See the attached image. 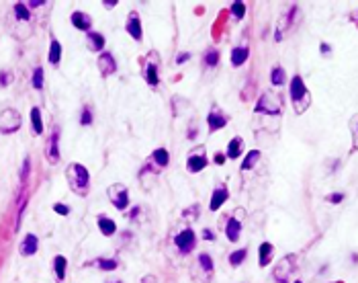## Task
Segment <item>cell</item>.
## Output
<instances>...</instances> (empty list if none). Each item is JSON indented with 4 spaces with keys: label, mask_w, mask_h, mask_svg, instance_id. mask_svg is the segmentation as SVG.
<instances>
[{
    "label": "cell",
    "mask_w": 358,
    "mask_h": 283,
    "mask_svg": "<svg viewBox=\"0 0 358 283\" xmlns=\"http://www.w3.org/2000/svg\"><path fill=\"white\" fill-rule=\"evenodd\" d=\"M328 199H330L332 203H340V201L344 199V195H342V193H332V195H330Z\"/></svg>",
    "instance_id": "38"
},
{
    "label": "cell",
    "mask_w": 358,
    "mask_h": 283,
    "mask_svg": "<svg viewBox=\"0 0 358 283\" xmlns=\"http://www.w3.org/2000/svg\"><path fill=\"white\" fill-rule=\"evenodd\" d=\"M293 269H295V261H293V257H285L283 261H279V265H276V269H274V279H276V281H281V283H285V281H286V277H291Z\"/></svg>",
    "instance_id": "10"
},
{
    "label": "cell",
    "mask_w": 358,
    "mask_h": 283,
    "mask_svg": "<svg viewBox=\"0 0 358 283\" xmlns=\"http://www.w3.org/2000/svg\"><path fill=\"white\" fill-rule=\"evenodd\" d=\"M152 160H154L158 166H168V162H170V154H168V150H164V148H158V150L152 152Z\"/></svg>",
    "instance_id": "24"
},
{
    "label": "cell",
    "mask_w": 358,
    "mask_h": 283,
    "mask_svg": "<svg viewBox=\"0 0 358 283\" xmlns=\"http://www.w3.org/2000/svg\"><path fill=\"white\" fill-rule=\"evenodd\" d=\"M109 199L113 201V206L117 209H127L129 206V195H127V187L125 185H111L109 187Z\"/></svg>",
    "instance_id": "4"
},
{
    "label": "cell",
    "mask_w": 358,
    "mask_h": 283,
    "mask_svg": "<svg viewBox=\"0 0 358 283\" xmlns=\"http://www.w3.org/2000/svg\"><path fill=\"white\" fill-rule=\"evenodd\" d=\"M295 283H301V281H295Z\"/></svg>",
    "instance_id": "45"
},
{
    "label": "cell",
    "mask_w": 358,
    "mask_h": 283,
    "mask_svg": "<svg viewBox=\"0 0 358 283\" xmlns=\"http://www.w3.org/2000/svg\"><path fill=\"white\" fill-rule=\"evenodd\" d=\"M31 82H33V86H35V88H41L43 86V70H41V68H35V74H33V80Z\"/></svg>",
    "instance_id": "35"
},
{
    "label": "cell",
    "mask_w": 358,
    "mask_h": 283,
    "mask_svg": "<svg viewBox=\"0 0 358 283\" xmlns=\"http://www.w3.org/2000/svg\"><path fill=\"white\" fill-rule=\"evenodd\" d=\"M90 23L92 21H90V17L86 13H80V10H78V13L72 15V25L76 29H80V31H88L90 29Z\"/></svg>",
    "instance_id": "18"
},
{
    "label": "cell",
    "mask_w": 358,
    "mask_h": 283,
    "mask_svg": "<svg viewBox=\"0 0 358 283\" xmlns=\"http://www.w3.org/2000/svg\"><path fill=\"white\" fill-rule=\"evenodd\" d=\"M53 265H55V275H57V279H64L66 277V257H62V255H57L55 257V261H53Z\"/></svg>",
    "instance_id": "28"
},
{
    "label": "cell",
    "mask_w": 358,
    "mask_h": 283,
    "mask_svg": "<svg viewBox=\"0 0 358 283\" xmlns=\"http://www.w3.org/2000/svg\"><path fill=\"white\" fill-rule=\"evenodd\" d=\"M189 58H191V55H189V53H180V55H178V58H176V64H182V62H187Z\"/></svg>",
    "instance_id": "40"
},
{
    "label": "cell",
    "mask_w": 358,
    "mask_h": 283,
    "mask_svg": "<svg viewBox=\"0 0 358 283\" xmlns=\"http://www.w3.org/2000/svg\"><path fill=\"white\" fill-rule=\"evenodd\" d=\"M334 283H342V281H334Z\"/></svg>",
    "instance_id": "44"
},
{
    "label": "cell",
    "mask_w": 358,
    "mask_h": 283,
    "mask_svg": "<svg viewBox=\"0 0 358 283\" xmlns=\"http://www.w3.org/2000/svg\"><path fill=\"white\" fill-rule=\"evenodd\" d=\"M174 244H176V248L182 255H189L194 248V244H197V236H194V232L191 228H187V230H182L174 238Z\"/></svg>",
    "instance_id": "6"
},
{
    "label": "cell",
    "mask_w": 358,
    "mask_h": 283,
    "mask_svg": "<svg viewBox=\"0 0 358 283\" xmlns=\"http://www.w3.org/2000/svg\"><path fill=\"white\" fill-rule=\"evenodd\" d=\"M217 62H219V51L217 50H209L205 53V64L207 66H215Z\"/></svg>",
    "instance_id": "34"
},
{
    "label": "cell",
    "mask_w": 358,
    "mask_h": 283,
    "mask_svg": "<svg viewBox=\"0 0 358 283\" xmlns=\"http://www.w3.org/2000/svg\"><path fill=\"white\" fill-rule=\"evenodd\" d=\"M98 228H100V232L105 236H113L115 232H117V224H115L111 218H107V216H100L98 218Z\"/></svg>",
    "instance_id": "19"
},
{
    "label": "cell",
    "mask_w": 358,
    "mask_h": 283,
    "mask_svg": "<svg viewBox=\"0 0 358 283\" xmlns=\"http://www.w3.org/2000/svg\"><path fill=\"white\" fill-rule=\"evenodd\" d=\"M248 55H250V50H248V48H244V45H241V48H236V50L232 51V64H234L236 68L241 66V64L248 60Z\"/></svg>",
    "instance_id": "20"
},
{
    "label": "cell",
    "mask_w": 358,
    "mask_h": 283,
    "mask_svg": "<svg viewBox=\"0 0 358 283\" xmlns=\"http://www.w3.org/2000/svg\"><path fill=\"white\" fill-rule=\"evenodd\" d=\"M15 17H17L19 21H29V19H31V13H29L27 4L17 2V4H15Z\"/></svg>",
    "instance_id": "29"
},
{
    "label": "cell",
    "mask_w": 358,
    "mask_h": 283,
    "mask_svg": "<svg viewBox=\"0 0 358 283\" xmlns=\"http://www.w3.org/2000/svg\"><path fill=\"white\" fill-rule=\"evenodd\" d=\"M285 82H286V74H285L283 68H281V66L272 68V84L281 86V84H285Z\"/></svg>",
    "instance_id": "30"
},
{
    "label": "cell",
    "mask_w": 358,
    "mask_h": 283,
    "mask_svg": "<svg viewBox=\"0 0 358 283\" xmlns=\"http://www.w3.org/2000/svg\"><path fill=\"white\" fill-rule=\"evenodd\" d=\"M203 238H207V240H215V234H213L211 230H205V232H203Z\"/></svg>",
    "instance_id": "39"
},
{
    "label": "cell",
    "mask_w": 358,
    "mask_h": 283,
    "mask_svg": "<svg viewBox=\"0 0 358 283\" xmlns=\"http://www.w3.org/2000/svg\"><path fill=\"white\" fill-rule=\"evenodd\" d=\"M291 101H293V107L297 113H305L307 107L311 105V95L301 76H295L291 80Z\"/></svg>",
    "instance_id": "1"
},
{
    "label": "cell",
    "mask_w": 358,
    "mask_h": 283,
    "mask_svg": "<svg viewBox=\"0 0 358 283\" xmlns=\"http://www.w3.org/2000/svg\"><path fill=\"white\" fill-rule=\"evenodd\" d=\"M98 70L102 76H111L115 70H117V64H115V58L111 53H102L98 58Z\"/></svg>",
    "instance_id": "15"
},
{
    "label": "cell",
    "mask_w": 358,
    "mask_h": 283,
    "mask_svg": "<svg viewBox=\"0 0 358 283\" xmlns=\"http://www.w3.org/2000/svg\"><path fill=\"white\" fill-rule=\"evenodd\" d=\"M53 209H55L57 213H60V216H68V213H70V207L64 206V203H55Z\"/></svg>",
    "instance_id": "36"
},
{
    "label": "cell",
    "mask_w": 358,
    "mask_h": 283,
    "mask_svg": "<svg viewBox=\"0 0 358 283\" xmlns=\"http://www.w3.org/2000/svg\"><path fill=\"white\" fill-rule=\"evenodd\" d=\"M80 121H82L84 126H88V123L92 121V115H90V111H88V109H84V111H82V117H80Z\"/></svg>",
    "instance_id": "37"
},
{
    "label": "cell",
    "mask_w": 358,
    "mask_h": 283,
    "mask_svg": "<svg viewBox=\"0 0 358 283\" xmlns=\"http://www.w3.org/2000/svg\"><path fill=\"white\" fill-rule=\"evenodd\" d=\"M241 154V138H234L227 146V158H238Z\"/></svg>",
    "instance_id": "26"
},
{
    "label": "cell",
    "mask_w": 358,
    "mask_h": 283,
    "mask_svg": "<svg viewBox=\"0 0 358 283\" xmlns=\"http://www.w3.org/2000/svg\"><path fill=\"white\" fill-rule=\"evenodd\" d=\"M143 78L149 86H156L160 76H158V53L152 51L149 53V58L145 60V66H143Z\"/></svg>",
    "instance_id": "7"
},
{
    "label": "cell",
    "mask_w": 358,
    "mask_h": 283,
    "mask_svg": "<svg viewBox=\"0 0 358 283\" xmlns=\"http://www.w3.org/2000/svg\"><path fill=\"white\" fill-rule=\"evenodd\" d=\"M19 126H21V117H19L17 111L6 109V111L0 113V129H2L4 133H10V131L19 129Z\"/></svg>",
    "instance_id": "8"
},
{
    "label": "cell",
    "mask_w": 358,
    "mask_h": 283,
    "mask_svg": "<svg viewBox=\"0 0 358 283\" xmlns=\"http://www.w3.org/2000/svg\"><path fill=\"white\" fill-rule=\"evenodd\" d=\"M31 128L37 135L43 131V121H41V111L39 109H31Z\"/></svg>",
    "instance_id": "25"
},
{
    "label": "cell",
    "mask_w": 358,
    "mask_h": 283,
    "mask_svg": "<svg viewBox=\"0 0 358 283\" xmlns=\"http://www.w3.org/2000/svg\"><path fill=\"white\" fill-rule=\"evenodd\" d=\"M207 123H209L211 131H217V129H223L227 126V117L219 109H211L209 117H207Z\"/></svg>",
    "instance_id": "11"
},
{
    "label": "cell",
    "mask_w": 358,
    "mask_h": 283,
    "mask_svg": "<svg viewBox=\"0 0 358 283\" xmlns=\"http://www.w3.org/2000/svg\"><path fill=\"white\" fill-rule=\"evenodd\" d=\"M332 50H330V45L328 43H321V53H330Z\"/></svg>",
    "instance_id": "43"
},
{
    "label": "cell",
    "mask_w": 358,
    "mask_h": 283,
    "mask_svg": "<svg viewBox=\"0 0 358 283\" xmlns=\"http://www.w3.org/2000/svg\"><path fill=\"white\" fill-rule=\"evenodd\" d=\"M60 58H62V45H60V41H57V39H53L51 45H49V64L57 66V64H60Z\"/></svg>",
    "instance_id": "23"
},
{
    "label": "cell",
    "mask_w": 358,
    "mask_h": 283,
    "mask_svg": "<svg viewBox=\"0 0 358 283\" xmlns=\"http://www.w3.org/2000/svg\"><path fill=\"white\" fill-rule=\"evenodd\" d=\"M246 257H248V251H246V248H239V251L229 255V263H232V267H239L241 263L246 261Z\"/></svg>",
    "instance_id": "27"
},
{
    "label": "cell",
    "mask_w": 358,
    "mask_h": 283,
    "mask_svg": "<svg viewBox=\"0 0 358 283\" xmlns=\"http://www.w3.org/2000/svg\"><path fill=\"white\" fill-rule=\"evenodd\" d=\"M258 160H260V150H250L248 156L244 158V162H241V171H250V168L256 166Z\"/></svg>",
    "instance_id": "22"
},
{
    "label": "cell",
    "mask_w": 358,
    "mask_h": 283,
    "mask_svg": "<svg viewBox=\"0 0 358 283\" xmlns=\"http://www.w3.org/2000/svg\"><path fill=\"white\" fill-rule=\"evenodd\" d=\"M272 253H274L272 244H270V242H262V244L258 246V265H260V267H266V265L272 261Z\"/></svg>",
    "instance_id": "17"
},
{
    "label": "cell",
    "mask_w": 358,
    "mask_h": 283,
    "mask_svg": "<svg viewBox=\"0 0 358 283\" xmlns=\"http://www.w3.org/2000/svg\"><path fill=\"white\" fill-rule=\"evenodd\" d=\"M127 33L137 41L142 39V21H140V15L137 13H129V19H127Z\"/></svg>",
    "instance_id": "13"
},
{
    "label": "cell",
    "mask_w": 358,
    "mask_h": 283,
    "mask_svg": "<svg viewBox=\"0 0 358 283\" xmlns=\"http://www.w3.org/2000/svg\"><path fill=\"white\" fill-rule=\"evenodd\" d=\"M88 48L92 51L102 50V48H105V37L98 35V33H95V31H88Z\"/></svg>",
    "instance_id": "21"
},
{
    "label": "cell",
    "mask_w": 358,
    "mask_h": 283,
    "mask_svg": "<svg viewBox=\"0 0 358 283\" xmlns=\"http://www.w3.org/2000/svg\"><path fill=\"white\" fill-rule=\"evenodd\" d=\"M209 164V160H207V152H205V148L201 146V148H197L194 152H191V156H189V160H187V171L189 173H201L203 168Z\"/></svg>",
    "instance_id": "5"
},
{
    "label": "cell",
    "mask_w": 358,
    "mask_h": 283,
    "mask_svg": "<svg viewBox=\"0 0 358 283\" xmlns=\"http://www.w3.org/2000/svg\"><path fill=\"white\" fill-rule=\"evenodd\" d=\"M37 248H39L37 236L35 234H27L25 240H23V244H21V255L23 257H33V255L37 253Z\"/></svg>",
    "instance_id": "14"
},
{
    "label": "cell",
    "mask_w": 358,
    "mask_h": 283,
    "mask_svg": "<svg viewBox=\"0 0 358 283\" xmlns=\"http://www.w3.org/2000/svg\"><path fill=\"white\" fill-rule=\"evenodd\" d=\"M256 113H268V115H279L281 113V101L270 93H264L256 105Z\"/></svg>",
    "instance_id": "3"
},
{
    "label": "cell",
    "mask_w": 358,
    "mask_h": 283,
    "mask_svg": "<svg viewBox=\"0 0 358 283\" xmlns=\"http://www.w3.org/2000/svg\"><path fill=\"white\" fill-rule=\"evenodd\" d=\"M48 156H49V160H53V162L60 158V154H57V133L51 135V142L48 144Z\"/></svg>",
    "instance_id": "31"
},
{
    "label": "cell",
    "mask_w": 358,
    "mask_h": 283,
    "mask_svg": "<svg viewBox=\"0 0 358 283\" xmlns=\"http://www.w3.org/2000/svg\"><path fill=\"white\" fill-rule=\"evenodd\" d=\"M227 197H229L227 189H223V187L215 189V191H213V197H211V201H209V209H211V211H217V209L227 201Z\"/></svg>",
    "instance_id": "16"
},
{
    "label": "cell",
    "mask_w": 358,
    "mask_h": 283,
    "mask_svg": "<svg viewBox=\"0 0 358 283\" xmlns=\"http://www.w3.org/2000/svg\"><path fill=\"white\" fill-rule=\"evenodd\" d=\"M223 160H225L223 154H217V156H215V162H217V164H223Z\"/></svg>",
    "instance_id": "42"
},
{
    "label": "cell",
    "mask_w": 358,
    "mask_h": 283,
    "mask_svg": "<svg viewBox=\"0 0 358 283\" xmlns=\"http://www.w3.org/2000/svg\"><path fill=\"white\" fill-rule=\"evenodd\" d=\"M197 267H199V271L203 273V281H209V277L213 275V269H215V265H213V258L209 257V255H199V261H197Z\"/></svg>",
    "instance_id": "12"
},
{
    "label": "cell",
    "mask_w": 358,
    "mask_h": 283,
    "mask_svg": "<svg viewBox=\"0 0 358 283\" xmlns=\"http://www.w3.org/2000/svg\"><path fill=\"white\" fill-rule=\"evenodd\" d=\"M232 15L236 17V19H241L246 15V4L244 2H234L232 4Z\"/></svg>",
    "instance_id": "33"
},
{
    "label": "cell",
    "mask_w": 358,
    "mask_h": 283,
    "mask_svg": "<svg viewBox=\"0 0 358 283\" xmlns=\"http://www.w3.org/2000/svg\"><path fill=\"white\" fill-rule=\"evenodd\" d=\"M115 283H121V281H115Z\"/></svg>",
    "instance_id": "46"
},
{
    "label": "cell",
    "mask_w": 358,
    "mask_h": 283,
    "mask_svg": "<svg viewBox=\"0 0 358 283\" xmlns=\"http://www.w3.org/2000/svg\"><path fill=\"white\" fill-rule=\"evenodd\" d=\"M238 213L232 216L227 220V226H225V234L227 238L232 242H238L239 240V234H241V218H244V209H236Z\"/></svg>",
    "instance_id": "9"
},
{
    "label": "cell",
    "mask_w": 358,
    "mask_h": 283,
    "mask_svg": "<svg viewBox=\"0 0 358 283\" xmlns=\"http://www.w3.org/2000/svg\"><path fill=\"white\" fill-rule=\"evenodd\" d=\"M68 183H70V187L76 195H86L88 185H90L88 171L82 164H72L68 168Z\"/></svg>",
    "instance_id": "2"
},
{
    "label": "cell",
    "mask_w": 358,
    "mask_h": 283,
    "mask_svg": "<svg viewBox=\"0 0 358 283\" xmlns=\"http://www.w3.org/2000/svg\"><path fill=\"white\" fill-rule=\"evenodd\" d=\"M27 173H29V158L25 160V168H23V179H27Z\"/></svg>",
    "instance_id": "41"
},
{
    "label": "cell",
    "mask_w": 358,
    "mask_h": 283,
    "mask_svg": "<svg viewBox=\"0 0 358 283\" xmlns=\"http://www.w3.org/2000/svg\"><path fill=\"white\" fill-rule=\"evenodd\" d=\"M98 269H102V271H113V269H117V261L115 258H98V261L95 263Z\"/></svg>",
    "instance_id": "32"
}]
</instances>
